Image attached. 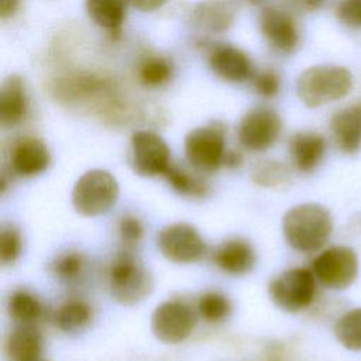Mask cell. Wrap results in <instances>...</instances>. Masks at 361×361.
<instances>
[{"label":"cell","instance_id":"1","mask_svg":"<svg viewBox=\"0 0 361 361\" xmlns=\"http://www.w3.org/2000/svg\"><path fill=\"white\" fill-rule=\"evenodd\" d=\"M334 228L330 210L320 203H300L282 217V233L290 248L302 254L322 251Z\"/></svg>","mask_w":361,"mask_h":361},{"label":"cell","instance_id":"2","mask_svg":"<svg viewBox=\"0 0 361 361\" xmlns=\"http://www.w3.org/2000/svg\"><path fill=\"white\" fill-rule=\"evenodd\" d=\"M353 87V76L344 66L314 65L305 69L296 82V93L310 109L345 97Z\"/></svg>","mask_w":361,"mask_h":361},{"label":"cell","instance_id":"3","mask_svg":"<svg viewBox=\"0 0 361 361\" xmlns=\"http://www.w3.org/2000/svg\"><path fill=\"white\" fill-rule=\"evenodd\" d=\"M106 276L111 298L121 305H135L152 290L149 271L128 250L111 258Z\"/></svg>","mask_w":361,"mask_h":361},{"label":"cell","instance_id":"4","mask_svg":"<svg viewBox=\"0 0 361 361\" xmlns=\"http://www.w3.org/2000/svg\"><path fill=\"white\" fill-rule=\"evenodd\" d=\"M227 127L221 121L190 130L183 140L185 158L190 168L200 173H212L224 166Z\"/></svg>","mask_w":361,"mask_h":361},{"label":"cell","instance_id":"5","mask_svg":"<svg viewBox=\"0 0 361 361\" xmlns=\"http://www.w3.org/2000/svg\"><path fill=\"white\" fill-rule=\"evenodd\" d=\"M117 179L104 169H90L79 176L72 189V204L85 217L107 213L118 200Z\"/></svg>","mask_w":361,"mask_h":361},{"label":"cell","instance_id":"6","mask_svg":"<svg viewBox=\"0 0 361 361\" xmlns=\"http://www.w3.org/2000/svg\"><path fill=\"white\" fill-rule=\"evenodd\" d=\"M317 279L310 268L293 267L276 275L268 285V293L276 307L299 313L313 305L317 296Z\"/></svg>","mask_w":361,"mask_h":361},{"label":"cell","instance_id":"7","mask_svg":"<svg viewBox=\"0 0 361 361\" xmlns=\"http://www.w3.org/2000/svg\"><path fill=\"white\" fill-rule=\"evenodd\" d=\"M317 282L330 290L350 288L360 269L357 251L348 245H330L317 252L310 264Z\"/></svg>","mask_w":361,"mask_h":361},{"label":"cell","instance_id":"8","mask_svg":"<svg viewBox=\"0 0 361 361\" xmlns=\"http://www.w3.org/2000/svg\"><path fill=\"white\" fill-rule=\"evenodd\" d=\"M128 162L140 176H164L172 164L171 149L159 134L149 130H138L130 138Z\"/></svg>","mask_w":361,"mask_h":361},{"label":"cell","instance_id":"9","mask_svg":"<svg viewBox=\"0 0 361 361\" xmlns=\"http://www.w3.org/2000/svg\"><path fill=\"white\" fill-rule=\"evenodd\" d=\"M157 247L162 257L175 264H196L207 254V244L200 233L183 221L162 227L157 235Z\"/></svg>","mask_w":361,"mask_h":361},{"label":"cell","instance_id":"10","mask_svg":"<svg viewBox=\"0 0 361 361\" xmlns=\"http://www.w3.org/2000/svg\"><path fill=\"white\" fill-rule=\"evenodd\" d=\"M282 133L279 114L265 106L248 110L237 126L238 144L250 152H264L272 148Z\"/></svg>","mask_w":361,"mask_h":361},{"label":"cell","instance_id":"11","mask_svg":"<svg viewBox=\"0 0 361 361\" xmlns=\"http://www.w3.org/2000/svg\"><path fill=\"white\" fill-rule=\"evenodd\" d=\"M196 327V313L189 303L180 299L165 300L155 307L151 316V331L165 344L185 341Z\"/></svg>","mask_w":361,"mask_h":361},{"label":"cell","instance_id":"12","mask_svg":"<svg viewBox=\"0 0 361 361\" xmlns=\"http://www.w3.org/2000/svg\"><path fill=\"white\" fill-rule=\"evenodd\" d=\"M258 27L262 38L278 54L289 55L299 47V25L286 10L272 6L264 7L258 16Z\"/></svg>","mask_w":361,"mask_h":361},{"label":"cell","instance_id":"13","mask_svg":"<svg viewBox=\"0 0 361 361\" xmlns=\"http://www.w3.org/2000/svg\"><path fill=\"white\" fill-rule=\"evenodd\" d=\"M7 159L11 173L23 178H32L48 169L51 165V152L41 138L21 135L13 140Z\"/></svg>","mask_w":361,"mask_h":361},{"label":"cell","instance_id":"14","mask_svg":"<svg viewBox=\"0 0 361 361\" xmlns=\"http://www.w3.org/2000/svg\"><path fill=\"white\" fill-rule=\"evenodd\" d=\"M207 63L217 78L230 83H243L255 73L248 55L231 44H212L207 51Z\"/></svg>","mask_w":361,"mask_h":361},{"label":"cell","instance_id":"15","mask_svg":"<svg viewBox=\"0 0 361 361\" xmlns=\"http://www.w3.org/2000/svg\"><path fill=\"white\" fill-rule=\"evenodd\" d=\"M329 131L340 152L357 154L361 149V100L338 109L330 118Z\"/></svg>","mask_w":361,"mask_h":361},{"label":"cell","instance_id":"16","mask_svg":"<svg viewBox=\"0 0 361 361\" xmlns=\"http://www.w3.org/2000/svg\"><path fill=\"white\" fill-rule=\"evenodd\" d=\"M327 144L316 131H298L288 142V154L292 166L300 173H312L323 162Z\"/></svg>","mask_w":361,"mask_h":361},{"label":"cell","instance_id":"17","mask_svg":"<svg viewBox=\"0 0 361 361\" xmlns=\"http://www.w3.org/2000/svg\"><path fill=\"white\" fill-rule=\"evenodd\" d=\"M212 261L224 274L241 276L252 271L257 262V255L247 240L228 238L214 248Z\"/></svg>","mask_w":361,"mask_h":361},{"label":"cell","instance_id":"18","mask_svg":"<svg viewBox=\"0 0 361 361\" xmlns=\"http://www.w3.org/2000/svg\"><path fill=\"white\" fill-rule=\"evenodd\" d=\"M28 113V94L20 75L7 76L0 86V124L11 128L24 121Z\"/></svg>","mask_w":361,"mask_h":361},{"label":"cell","instance_id":"19","mask_svg":"<svg viewBox=\"0 0 361 361\" xmlns=\"http://www.w3.org/2000/svg\"><path fill=\"white\" fill-rule=\"evenodd\" d=\"M235 18L234 4L228 0H203L193 6L192 24L200 31L216 34L227 31Z\"/></svg>","mask_w":361,"mask_h":361},{"label":"cell","instance_id":"20","mask_svg":"<svg viewBox=\"0 0 361 361\" xmlns=\"http://www.w3.org/2000/svg\"><path fill=\"white\" fill-rule=\"evenodd\" d=\"M42 353V336L35 326L18 324L4 341V354L8 361H37Z\"/></svg>","mask_w":361,"mask_h":361},{"label":"cell","instance_id":"21","mask_svg":"<svg viewBox=\"0 0 361 361\" xmlns=\"http://www.w3.org/2000/svg\"><path fill=\"white\" fill-rule=\"evenodd\" d=\"M128 0H85L87 17L111 37H120Z\"/></svg>","mask_w":361,"mask_h":361},{"label":"cell","instance_id":"22","mask_svg":"<svg viewBox=\"0 0 361 361\" xmlns=\"http://www.w3.org/2000/svg\"><path fill=\"white\" fill-rule=\"evenodd\" d=\"M168 185L180 196L188 199H202L210 192L209 182L203 178V173L178 164H171L169 169L164 175Z\"/></svg>","mask_w":361,"mask_h":361},{"label":"cell","instance_id":"23","mask_svg":"<svg viewBox=\"0 0 361 361\" xmlns=\"http://www.w3.org/2000/svg\"><path fill=\"white\" fill-rule=\"evenodd\" d=\"M92 319V306L78 298L68 299L54 313V323L63 333H79L90 324Z\"/></svg>","mask_w":361,"mask_h":361},{"label":"cell","instance_id":"24","mask_svg":"<svg viewBox=\"0 0 361 361\" xmlns=\"http://www.w3.org/2000/svg\"><path fill=\"white\" fill-rule=\"evenodd\" d=\"M135 75L142 86L151 89L161 87L172 79L173 65L166 56L147 54L140 59Z\"/></svg>","mask_w":361,"mask_h":361},{"label":"cell","instance_id":"25","mask_svg":"<svg viewBox=\"0 0 361 361\" xmlns=\"http://www.w3.org/2000/svg\"><path fill=\"white\" fill-rule=\"evenodd\" d=\"M44 312L41 300L30 290H14L7 300V313L17 324L35 326Z\"/></svg>","mask_w":361,"mask_h":361},{"label":"cell","instance_id":"26","mask_svg":"<svg viewBox=\"0 0 361 361\" xmlns=\"http://www.w3.org/2000/svg\"><path fill=\"white\" fill-rule=\"evenodd\" d=\"M333 333L336 340L350 351H361V307H353L340 314Z\"/></svg>","mask_w":361,"mask_h":361},{"label":"cell","instance_id":"27","mask_svg":"<svg viewBox=\"0 0 361 361\" xmlns=\"http://www.w3.org/2000/svg\"><path fill=\"white\" fill-rule=\"evenodd\" d=\"M196 313L206 323H220L230 316L231 302L217 290H207L199 296Z\"/></svg>","mask_w":361,"mask_h":361},{"label":"cell","instance_id":"28","mask_svg":"<svg viewBox=\"0 0 361 361\" xmlns=\"http://www.w3.org/2000/svg\"><path fill=\"white\" fill-rule=\"evenodd\" d=\"M86 268V258L82 252L69 250L59 255H56L51 264L52 275L65 283H73L78 282Z\"/></svg>","mask_w":361,"mask_h":361},{"label":"cell","instance_id":"29","mask_svg":"<svg viewBox=\"0 0 361 361\" xmlns=\"http://www.w3.org/2000/svg\"><path fill=\"white\" fill-rule=\"evenodd\" d=\"M251 179L262 188H279L290 182V171L278 161L264 159L252 166Z\"/></svg>","mask_w":361,"mask_h":361},{"label":"cell","instance_id":"30","mask_svg":"<svg viewBox=\"0 0 361 361\" xmlns=\"http://www.w3.org/2000/svg\"><path fill=\"white\" fill-rule=\"evenodd\" d=\"M23 250L20 230L13 223H4L0 228V261L3 265L16 262Z\"/></svg>","mask_w":361,"mask_h":361},{"label":"cell","instance_id":"31","mask_svg":"<svg viewBox=\"0 0 361 361\" xmlns=\"http://www.w3.org/2000/svg\"><path fill=\"white\" fill-rule=\"evenodd\" d=\"M117 233L127 250L137 245L144 237V224L134 214H124L118 219Z\"/></svg>","mask_w":361,"mask_h":361},{"label":"cell","instance_id":"32","mask_svg":"<svg viewBox=\"0 0 361 361\" xmlns=\"http://www.w3.org/2000/svg\"><path fill=\"white\" fill-rule=\"evenodd\" d=\"M252 87L257 94L265 99H271L279 93L281 89V78L274 69H262L254 73Z\"/></svg>","mask_w":361,"mask_h":361},{"label":"cell","instance_id":"33","mask_svg":"<svg viewBox=\"0 0 361 361\" xmlns=\"http://www.w3.org/2000/svg\"><path fill=\"white\" fill-rule=\"evenodd\" d=\"M334 13L343 25L361 30V0H337Z\"/></svg>","mask_w":361,"mask_h":361},{"label":"cell","instance_id":"34","mask_svg":"<svg viewBox=\"0 0 361 361\" xmlns=\"http://www.w3.org/2000/svg\"><path fill=\"white\" fill-rule=\"evenodd\" d=\"M285 3L296 13H313L319 10L326 0H285Z\"/></svg>","mask_w":361,"mask_h":361},{"label":"cell","instance_id":"35","mask_svg":"<svg viewBox=\"0 0 361 361\" xmlns=\"http://www.w3.org/2000/svg\"><path fill=\"white\" fill-rule=\"evenodd\" d=\"M130 4L144 13H151L161 8L168 0H128Z\"/></svg>","mask_w":361,"mask_h":361},{"label":"cell","instance_id":"36","mask_svg":"<svg viewBox=\"0 0 361 361\" xmlns=\"http://www.w3.org/2000/svg\"><path fill=\"white\" fill-rule=\"evenodd\" d=\"M21 0H0V18L7 20L16 14Z\"/></svg>","mask_w":361,"mask_h":361},{"label":"cell","instance_id":"37","mask_svg":"<svg viewBox=\"0 0 361 361\" xmlns=\"http://www.w3.org/2000/svg\"><path fill=\"white\" fill-rule=\"evenodd\" d=\"M243 162V155L238 151L234 149H227L226 159H224V166L227 168H237Z\"/></svg>","mask_w":361,"mask_h":361},{"label":"cell","instance_id":"38","mask_svg":"<svg viewBox=\"0 0 361 361\" xmlns=\"http://www.w3.org/2000/svg\"><path fill=\"white\" fill-rule=\"evenodd\" d=\"M248 3H251V4H259L262 0H247Z\"/></svg>","mask_w":361,"mask_h":361},{"label":"cell","instance_id":"39","mask_svg":"<svg viewBox=\"0 0 361 361\" xmlns=\"http://www.w3.org/2000/svg\"><path fill=\"white\" fill-rule=\"evenodd\" d=\"M37 361H48V360H42V358H39V360H37Z\"/></svg>","mask_w":361,"mask_h":361}]
</instances>
